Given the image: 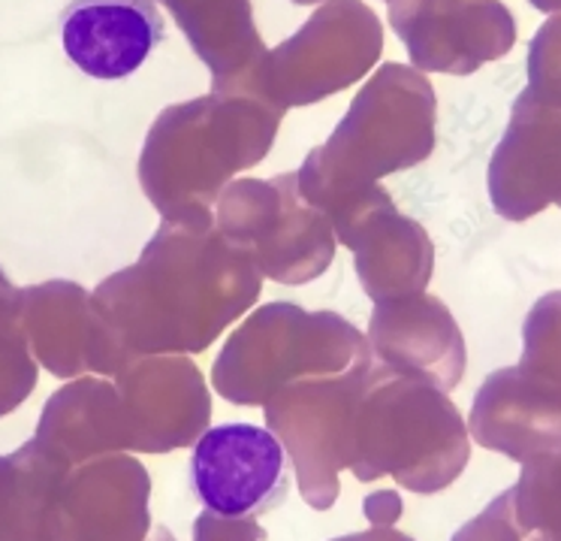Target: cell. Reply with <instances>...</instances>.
<instances>
[{
    "label": "cell",
    "instance_id": "1",
    "mask_svg": "<svg viewBox=\"0 0 561 541\" xmlns=\"http://www.w3.org/2000/svg\"><path fill=\"white\" fill-rule=\"evenodd\" d=\"M263 275L211 215L167 218L139 267L100 288L122 306L124 345L139 354H199L254 306Z\"/></svg>",
    "mask_w": 561,
    "mask_h": 541
},
{
    "label": "cell",
    "instance_id": "2",
    "mask_svg": "<svg viewBox=\"0 0 561 541\" xmlns=\"http://www.w3.org/2000/svg\"><path fill=\"white\" fill-rule=\"evenodd\" d=\"M284 110L260 88H211L163 110L148 131L139 179L167 218L211 215L232 176L251 170L275 143Z\"/></svg>",
    "mask_w": 561,
    "mask_h": 541
},
{
    "label": "cell",
    "instance_id": "3",
    "mask_svg": "<svg viewBox=\"0 0 561 541\" xmlns=\"http://www.w3.org/2000/svg\"><path fill=\"white\" fill-rule=\"evenodd\" d=\"M435 88L414 67L383 64L359 88L339 127L296 170L299 194L327 218L390 172L411 170L435 151Z\"/></svg>",
    "mask_w": 561,
    "mask_h": 541
},
{
    "label": "cell",
    "instance_id": "4",
    "mask_svg": "<svg viewBox=\"0 0 561 541\" xmlns=\"http://www.w3.org/2000/svg\"><path fill=\"white\" fill-rule=\"evenodd\" d=\"M471 436L450 396L371 357L354 408L351 472L396 478L404 491L440 493L468 466Z\"/></svg>",
    "mask_w": 561,
    "mask_h": 541
},
{
    "label": "cell",
    "instance_id": "5",
    "mask_svg": "<svg viewBox=\"0 0 561 541\" xmlns=\"http://www.w3.org/2000/svg\"><path fill=\"white\" fill-rule=\"evenodd\" d=\"M368 360V339L342 315L268 303L224 342L211 367V387L236 406H266L290 384L344 375Z\"/></svg>",
    "mask_w": 561,
    "mask_h": 541
},
{
    "label": "cell",
    "instance_id": "6",
    "mask_svg": "<svg viewBox=\"0 0 561 541\" xmlns=\"http://www.w3.org/2000/svg\"><path fill=\"white\" fill-rule=\"evenodd\" d=\"M215 227L278 284L314 282L335 258L330 218L299 194L296 172L230 182L215 203Z\"/></svg>",
    "mask_w": 561,
    "mask_h": 541
},
{
    "label": "cell",
    "instance_id": "7",
    "mask_svg": "<svg viewBox=\"0 0 561 541\" xmlns=\"http://www.w3.org/2000/svg\"><path fill=\"white\" fill-rule=\"evenodd\" d=\"M383 52V25L363 0H323L306 25L260 64V88L278 110L311 106L359 82Z\"/></svg>",
    "mask_w": 561,
    "mask_h": 541
},
{
    "label": "cell",
    "instance_id": "8",
    "mask_svg": "<svg viewBox=\"0 0 561 541\" xmlns=\"http://www.w3.org/2000/svg\"><path fill=\"white\" fill-rule=\"evenodd\" d=\"M368 363L344 375L290 384L263 406L268 432L290 457L299 493L314 511H330L335 505L342 491L339 475L351 466L356 394Z\"/></svg>",
    "mask_w": 561,
    "mask_h": 541
},
{
    "label": "cell",
    "instance_id": "9",
    "mask_svg": "<svg viewBox=\"0 0 561 541\" xmlns=\"http://www.w3.org/2000/svg\"><path fill=\"white\" fill-rule=\"evenodd\" d=\"M390 27L420 74L471 76L516 43L501 0H390Z\"/></svg>",
    "mask_w": 561,
    "mask_h": 541
},
{
    "label": "cell",
    "instance_id": "10",
    "mask_svg": "<svg viewBox=\"0 0 561 541\" xmlns=\"http://www.w3.org/2000/svg\"><path fill=\"white\" fill-rule=\"evenodd\" d=\"M191 484L206 511L260 517L287 503V451L263 427L220 424L199 436L191 457Z\"/></svg>",
    "mask_w": 561,
    "mask_h": 541
},
{
    "label": "cell",
    "instance_id": "11",
    "mask_svg": "<svg viewBox=\"0 0 561 541\" xmlns=\"http://www.w3.org/2000/svg\"><path fill=\"white\" fill-rule=\"evenodd\" d=\"M335 239L354 251L356 275L375 303L396 296L426 294L435 270L428 234L402 212L387 188H368L330 215Z\"/></svg>",
    "mask_w": 561,
    "mask_h": 541
},
{
    "label": "cell",
    "instance_id": "12",
    "mask_svg": "<svg viewBox=\"0 0 561 541\" xmlns=\"http://www.w3.org/2000/svg\"><path fill=\"white\" fill-rule=\"evenodd\" d=\"M561 198V110L525 88L489 160V200L507 222H528Z\"/></svg>",
    "mask_w": 561,
    "mask_h": 541
},
{
    "label": "cell",
    "instance_id": "13",
    "mask_svg": "<svg viewBox=\"0 0 561 541\" xmlns=\"http://www.w3.org/2000/svg\"><path fill=\"white\" fill-rule=\"evenodd\" d=\"M368 348L378 363L435 384L444 394L462 382L468 363L459 324L450 308L432 294L375 303Z\"/></svg>",
    "mask_w": 561,
    "mask_h": 541
},
{
    "label": "cell",
    "instance_id": "14",
    "mask_svg": "<svg viewBox=\"0 0 561 541\" xmlns=\"http://www.w3.org/2000/svg\"><path fill=\"white\" fill-rule=\"evenodd\" d=\"M148 475L136 460H110L49 496L37 541H146Z\"/></svg>",
    "mask_w": 561,
    "mask_h": 541
},
{
    "label": "cell",
    "instance_id": "15",
    "mask_svg": "<svg viewBox=\"0 0 561 541\" xmlns=\"http://www.w3.org/2000/svg\"><path fill=\"white\" fill-rule=\"evenodd\" d=\"M163 40L167 25L154 0H73L61 13L64 52L94 79L136 74Z\"/></svg>",
    "mask_w": 561,
    "mask_h": 541
},
{
    "label": "cell",
    "instance_id": "16",
    "mask_svg": "<svg viewBox=\"0 0 561 541\" xmlns=\"http://www.w3.org/2000/svg\"><path fill=\"white\" fill-rule=\"evenodd\" d=\"M468 436L516 463L552 454L561 448V394L528 379L519 367L492 372L471 403Z\"/></svg>",
    "mask_w": 561,
    "mask_h": 541
},
{
    "label": "cell",
    "instance_id": "17",
    "mask_svg": "<svg viewBox=\"0 0 561 541\" xmlns=\"http://www.w3.org/2000/svg\"><path fill=\"white\" fill-rule=\"evenodd\" d=\"M136 427L130 448L167 454L199 442L211 418L206 379L187 357L148 360L134 375Z\"/></svg>",
    "mask_w": 561,
    "mask_h": 541
},
{
    "label": "cell",
    "instance_id": "18",
    "mask_svg": "<svg viewBox=\"0 0 561 541\" xmlns=\"http://www.w3.org/2000/svg\"><path fill=\"white\" fill-rule=\"evenodd\" d=\"M179 22L199 61L211 70V88L254 82L266 43L254 25L251 0H160Z\"/></svg>",
    "mask_w": 561,
    "mask_h": 541
},
{
    "label": "cell",
    "instance_id": "19",
    "mask_svg": "<svg viewBox=\"0 0 561 541\" xmlns=\"http://www.w3.org/2000/svg\"><path fill=\"white\" fill-rule=\"evenodd\" d=\"M511 493L513 511L525 529H535L547 541H561V448L523 463Z\"/></svg>",
    "mask_w": 561,
    "mask_h": 541
},
{
    "label": "cell",
    "instance_id": "20",
    "mask_svg": "<svg viewBox=\"0 0 561 541\" xmlns=\"http://www.w3.org/2000/svg\"><path fill=\"white\" fill-rule=\"evenodd\" d=\"M519 370L561 394V291L540 296L523 324Z\"/></svg>",
    "mask_w": 561,
    "mask_h": 541
},
{
    "label": "cell",
    "instance_id": "21",
    "mask_svg": "<svg viewBox=\"0 0 561 541\" xmlns=\"http://www.w3.org/2000/svg\"><path fill=\"white\" fill-rule=\"evenodd\" d=\"M528 91L540 103L561 110V13L537 27L528 46Z\"/></svg>",
    "mask_w": 561,
    "mask_h": 541
},
{
    "label": "cell",
    "instance_id": "22",
    "mask_svg": "<svg viewBox=\"0 0 561 541\" xmlns=\"http://www.w3.org/2000/svg\"><path fill=\"white\" fill-rule=\"evenodd\" d=\"M450 541H547L535 529H525L513 511V493L504 491L492 503L468 520Z\"/></svg>",
    "mask_w": 561,
    "mask_h": 541
},
{
    "label": "cell",
    "instance_id": "23",
    "mask_svg": "<svg viewBox=\"0 0 561 541\" xmlns=\"http://www.w3.org/2000/svg\"><path fill=\"white\" fill-rule=\"evenodd\" d=\"M266 529L256 517H224L203 511L194 520V541H263Z\"/></svg>",
    "mask_w": 561,
    "mask_h": 541
},
{
    "label": "cell",
    "instance_id": "24",
    "mask_svg": "<svg viewBox=\"0 0 561 541\" xmlns=\"http://www.w3.org/2000/svg\"><path fill=\"white\" fill-rule=\"evenodd\" d=\"M404 505L396 491H380L366 496V517L371 520V527H392L402 517Z\"/></svg>",
    "mask_w": 561,
    "mask_h": 541
},
{
    "label": "cell",
    "instance_id": "25",
    "mask_svg": "<svg viewBox=\"0 0 561 541\" xmlns=\"http://www.w3.org/2000/svg\"><path fill=\"white\" fill-rule=\"evenodd\" d=\"M332 541H414L411 536H404L399 529L392 527H371L368 532H354V536H342V539H332Z\"/></svg>",
    "mask_w": 561,
    "mask_h": 541
},
{
    "label": "cell",
    "instance_id": "26",
    "mask_svg": "<svg viewBox=\"0 0 561 541\" xmlns=\"http://www.w3.org/2000/svg\"><path fill=\"white\" fill-rule=\"evenodd\" d=\"M535 10H540V13H561V0H528Z\"/></svg>",
    "mask_w": 561,
    "mask_h": 541
},
{
    "label": "cell",
    "instance_id": "27",
    "mask_svg": "<svg viewBox=\"0 0 561 541\" xmlns=\"http://www.w3.org/2000/svg\"><path fill=\"white\" fill-rule=\"evenodd\" d=\"M154 541H175L172 539V532L167 527H160L158 532H154Z\"/></svg>",
    "mask_w": 561,
    "mask_h": 541
},
{
    "label": "cell",
    "instance_id": "28",
    "mask_svg": "<svg viewBox=\"0 0 561 541\" xmlns=\"http://www.w3.org/2000/svg\"><path fill=\"white\" fill-rule=\"evenodd\" d=\"M294 3H299V7H311V3H323V0H294Z\"/></svg>",
    "mask_w": 561,
    "mask_h": 541
},
{
    "label": "cell",
    "instance_id": "29",
    "mask_svg": "<svg viewBox=\"0 0 561 541\" xmlns=\"http://www.w3.org/2000/svg\"><path fill=\"white\" fill-rule=\"evenodd\" d=\"M556 203H559V206H561V198H559V200H556Z\"/></svg>",
    "mask_w": 561,
    "mask_h": 541
},
{
    "label": "cell",
    "instance_id": "30",
    "mask_svg": "<svg viewBox=\"0 0 561 541\" xmlns=\"http://www.w3.org/2000/svg\"><path fill=\"white\" fill-rule=\"evenodd\" d=\"M387 3H390V0H387Z\"/></svg>",
    "mask_w": 561,
    "mask_h": 541
}]
</instances>
